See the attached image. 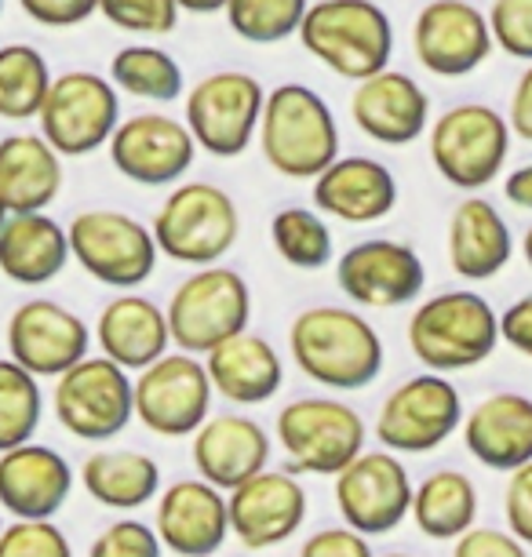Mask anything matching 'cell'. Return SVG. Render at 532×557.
I'll return each mask as SVG.
<instances>
[{
    "instance_id": "cb8c5ba5",
    "label": "cell",
    "mask_w": 532,
    "mask_h": 557,
    "mask_svg": "<svg viewBox=\"0 0 532 557\" xmlns=\"http://www.w3.org/2000/svg\"><path fill=\"white\" fill-rule=\"evenodd\" d=\"M314 208L339 223H380L398 208V178L372 157H336L314 178Z\"/></svg>"
},
{
    "instance_id": "11a10c76",
    "label": "cell",
    "mask_w": 532,
    "mask_h": 557,
    "mask_svg": "<svg viewBox=\"0 0 532 557\" xmlns=\"http://www.w3.org/2000/svg\"><path fill=\"white\" fill-rule=\"evenodd\" d=\"M0 12H4V0H0Z\"/></svg>"
},
{
    "instance_id": "4316f807",
    "label": "cell",
    "mask_w": 532,
    "mask_h": 557,
    "mask_svg": "<svg viewBox=\"0 0 532 557\" xmlns=\"http://www.w3.org/2000/svg\"><path fill=\"white\" fill-rule=\"evenodd\" d=\"M205 368L212 391L234 405H263L285 383V361L277 357L274 343L248 329L208 350Z\"/></svg>"
},
{
    "instance_id": "e0dca14e",
    "label": "cell",
    "mask_w": 532,
    "mask_h": 557,
    "mask_svg": "<svg viewBox=\"0 0 532 557\" xmlns=\"http://www.w3.org/2000/svg\"><path fill=\"white\" fill-rule=\"evenodd\" d=\"M110 161L135 186H175L197 161V143L169 113H135L110 135Z\"/></svg>"
},
{
    "instance_id": "603a6c76",
    "label": "cell",
    "mask_w": 532,
    "mask_h": 557,
    "mask_svg": "<svg viewBox=\"0 0 532 557\" xmlns=\"http://www.w3.org/2000/svg\"><path fill=\"white\" fill-rule=\"evenodd\" d=\"M73 492L70 462L48 445H15L0 451V507L12 518L45 521L66 507Z\"/></svg>"
},
{
    "instance_id": "f6af8a7d",
    "label": "cell",
    "mask_w": 532,
    "mask_h": 557,
    "mask_svg": "<svg viewBox=\"0 0 532 557\" xmlns=\"http://www.w3.org/2000/svg\"><path fill=\"white\" fill-rule=\"evenodd\" d=\"M23 12L40 26L51 29H70L88 23L91 15L99 12V0H18Z\"/></svg>"
},
{
    "instance_id": "9f6ffc18",
    "label": "cell",
    "mask_w": 532,
    "mask_h": 557,
    "mask_svg": "<svg viewBox=\"0 0 532 557\" xmlns=\"http://www.w3.org/2000/svg\"><path fill=\"white\" fill-rule=\"evenodd\" d=\"M0 529H4V521H0Z\"/></svg>"
},
{
    "instance_id": "277c9868",
    "label": "cell",
    "mask_w": 532,
    "mask_h": 557,
    "mask_svg": "<svg viewBox=\"0 0 532 557\" xmlns=\"http://www.w3.org/2000/svg\"><path fill=\"white\" fill-rule=\"evenodd\" d=\"M299 45L336 77L364 81L394 55L391 15L375 0H318L299 23Z\"/></svg>"
},
{
    "instance_id": "f907efd6",
    "label": "cell",
    "mask_w": 532,
    "mask_h": 557,
    "mask_svg": "<svg viewBox=\"0 0 532 557\" xmlns=\"http://www.w3.org/2000/svg\"><path fill=\"white\" fill-rule=\"evenodd\" d=\"M180 4V12L186 15H215L226 8V0H175Z\"/></svg>"
},
{
    "instance_id": "d6a6232c",
    "label": "cell",
    "mask_w": 532,
    "mask_h": 557,
    "mask_svg": "<svg viewBox=\"0 0 532 557\" xmlns=\"http://www.w3.org/2000/svg\"><path fill=\"white\" fill-rule=\"evenodd\" d=\"M412 521L426 540H456L478 521V488L460 470H434L412 488Z\"/></svg>"
},
{
    "instance_id": "ba28073f",
    "label": "cell",
    "mask_w": 532,
    "mask_h": 557,
    "mask_svg": "<svg viewBox=\"0 0 532 557\" xmlns=\"http://www.w3.org/2000/svg\"><path fill=\"white\" fill-rule=\"evenodd\" d=\"M277 445L296 474L336 478L364 448V419L336 397H299L277 412Z\"/></svg>"
},
{
    "instance_id": "e575fe53",
    "label": "cell",
    "mask_w": 532,
    "mask_h": 557,
    "mask_svg": "<svg viewBox=\"0 0 532 557\" xmlns=\"http://www.w3.org/2000/svg\"><path fill=\"white\" fill-rule=\"evenodd\" d=\"M51 88L48 59L29 45L0 48V117L29 121L45 107Z\"/></svg>"
},
{
    "instance_id": "d4e9b609",
    "label": "cell",
    "mask_w": 532,
    "mask_h": 557,
    "mask_svg": "<svg viewBox=\"0 0 532 557\" xmlns=\"http://www.w3.org/2000/svg\"><path fill=\"white\" fill-rule=\"evenodd\" d=\"M194 467L208 485L231 492L270 462V434L248 416H208L194 430Z\"/></svg>"
},
{
    "instance_id": "4fadbf2b",
    "label": "cell",
    "mask_w": 532,
    "mask_h": 557,
    "mask_svg": "<svg viewBox=\"0 0 532 557\" xmlns=\"http://www.w3.org/2000/svg\"><path fill=\"white\" fill-rule=\"evenodd\" d=\"M135 419L158 437H186L212 416V380L197 354H161L132 383Z\"/></svg>"
},
{
    "instance_id": "5b68a950",
    "label": "cell",
    "mask_w": 532,
    "mask_h": 557,
    "mask_svg": "<svg viewBox=\"0 0 532 557\" xmlns=\"http://www.w3.org/2000/svg\"><path fill=\"white\" fill-rule=\"evenodd\" d=\"M510 139L515 132L507 117L485 102H460L426 124V150L437 175L463 194L485 190L504 175Z\"/></svg>"
},
{
    "instance_id": "7dc6e473",
    "label": "cell",
    "mask_w": 532,
    "mask_h": 557,
    "mask_svg": "<svg viewBox=\"0 0 532 557\" xmlns=\"http://www.w3.org/2000/svg\"><path fill=\"white\" fill-rule=\"evenodd\" d=\"M499 343H507L510 350L525 354L532 361V296H521L499 313Z\"/></svg>"
},
{
    "instance_id": "f546056e",
    "label": "cell",
    "mask_w": 532,
    "mask_h": 557,
    "mask_svg": "<svg viewBox=\"0 0 532 557\" xmlns=\"http://www.w3.org/2000/svg\"><path fill=\"white\" fill-rule=\"evenodd\" d=\"M62 190V157L45 135H8L0 139V201L8 215L45 212Z\"/></svg>"
},
{
    "instance_id": "f35d334b",
    "label": "cell",
    "mask_w": 532,
    "mask_h": 557,
    "mask_svg": "<svg viewBox=\"0 0 532 557\" xmlns=\"http://www.w3.org/2000/svg\"><path fill=\"white\" fill-rule=\"evenodd\" d=\"M99 15L124 34L164 37L180 26L183 12L175 0H99Z\"/></svg>"
},
{
    "instance_id": "7c38bea8",
    "label": "cell",
    "mask_w": 532,
    "mask_h": 557,
    "mask_svg": "<svg viewBox=\"0 0 532 557\" xmlns=\"http://www.w3.org/2000/svg\"><path fill=\"white\" fill-rule=\"evenodd\" d=\"M70 256L81 262L88 277L110 288H139L158 267V240L153 230L124 212H81L66 230Z\"/></svg>"
},
{
    "instance_id": "ab89813d",
    "label": "cell",
    "mask_w": 532,
    "mask_h": 557,
    "mask_svg": "<svg viewBox=\"0 0 532 557\" xmlns=\"http://www.w3.org/2000/svg\"><path fill=\"white\" fill-rule=\"evenodd\" d=\"M0 557H73V546L51 518H15L0 529Z\"/></svg>"
},
{
    "instance_id": "30bf717a",
    "label": "cell",
    "mask_w": 532,
    "mask_h": 557,
    "mask_svg": "<svg viewBox=\"0 0 532 557\" xmlns=\"http://www.w3.org/2000/svg\"><path fill=\"white\" fill-rule=\"evenodd\" d=\"M40 135L59 157H88L110 143L121 124V99L113 81L91 70H70L51 77L45 107L37 113Z\"/></svg>"
},
{
    "instance_id": "bcb514c9",
    "label": "cell",
    "mask_w": 532,
    "mask_h": 557,
    "mask_svg": "<svg viewBox=\"0 0 532 557\" xmlns=\"http://www.w3.org/2000/svg\"><path fill=\"white\" fill-rule=\"evenodd\" d=\"M299 557H375L369 546V535L347 529H321L307 535L299 546Z\"/></svg>"
},
{
    "instance_id": "7a4b0ae2",
    "label": "cell",
    "mask_w": 532,
    "mask_h": 557,
    "mask_svg": "<svg viewBox=\"0 0 532 557\" xmlns=\"http://www.w3.org/2000/svg\"><path fill=\"white\" fill-rule=\"evenodd\" d=\"M259 150L285 178H314L339 157V124L329 102L307 84H277L263 99Z\"/></svg>"
},
{
    "instance_id": "7402d4cb",
    "label": "cell",
    "mask_w": 532,
    "mask_h": 557,
    "mask_svg": "<svg viewBox=\"0 0 532 557\" xmlns=\"http://www.w3.org/2000/svg\"><path fill=\"white\" fill-rule=\"evenodd\" d=\"M231 535L226 492L201 478H183L158 496V540L180 557H215Z\"/></svg>"
},
{
    "instance_id": "44dd1931",
    "label": "cell",
    "mask_w": 532,
    "mask_h": 557,
    "mask_svg": "<svg viewBox=\"0 0 532 557\" xmlns=\"http://www.w3.org/2000/svg\"><path fill=\"white\" fill-rule=\"evenodd\" d=\"M350 117L372 143L409 146L431 124V99L409 73L387 66L358 81L350 96Z\"/></svg>"
},
{
    "instance_id": "ee69618b",
    "label": "cell",
    "mask_w": 532,
    "mask_h": 557,
    "mask_svg": "<svg viewBox=\"0 0 532 557\" xmlns=\"http://www.w3.org/2000/svg\"><path fill=\"white\" fill-rule=\"evenodd\" d=\"M453 557H529V546L510 532L471 524L463 535H456Z\"/></svg>"
},
{
    "instance_id": "c3c4849f",
    "label": "cell",
    "mask_w": 532,
    "mask_h": 557,
    "mask_svg": "<svg viewBox=\"0 0 532 557\" xmlns=\"http://www.w3.org/2000/svg\"><path fill=\"white\" fill-rule=\"evenodd\" d=\"M507 124H510V132H515L518 139L532 143V62L515 84V96H510V110H507Z\"/></svg>"
},
{
    "instance_id": "ac0fdd59",
    "label": "cell",
    "mask_w": 532,
    "mask_h": 557,
    "mask_svg": "<svg viewBox=\"0 0 532 557\" xmlns=\"http://www.w3.org/2000/svg\"><path fill=\"white\" fill-rule=\"evenodd\" d=\"M91 329L55 299H29L8 318V354L37 380H59L88 357Z\"/></svg>"
},
{
    "instance_id": "9c48e42d",
    "label": "cell",
    "mask_w": 532,
    "mask_h": 557,
    "mask_svg": "<svg viewBox=\"0 0 532 557\" xmlns=\"http://www.w3.org/2000/svg\"><path fill=\"white\" fill-rule=\"evenodd\" d=\"M267 88L245 70H215L186 91V128L197 150L212 157H242L263 117Z\"/></svg>"
},
{
    "instance_id": "8fae6325",
    "label": "cell",
    "mask_w": 532,
    "mask_h": 557,
    "mask_svg": "<svg viewBox=\"0 0 532 557\" xmlns=\"http://www.w3.org/2000/svg\"><path fill=\"white\" fill-rule=\"evenodd\" d=\"M463 426L460 391L442 372H423L394 386L375 416V437L394 456H426Z\"/></svg>"
},
{
    "instance_id": "7bdbcfd3",
    "label": "cell",
    "mask_w": 532,
    "mask_h": 557,
    "mask_svg": "<svg viewBox=\"0 0 532 557\" xmlns=\"http://www.w3.org/2000/svg\"><path fill=\"white\" fill-rule=\"evenodd\" d=\"M504 513H507V532L518 535L525 546H532V459L521 462L518 470H510L504 488Z\"/></svg>"
},
{
    "instance_id": "9a60e30c",
    "label": "cell",
    "mask_w": 532,
    "mask_h": 557,
    "mask_svg": "<svg viewBox=\"0 0 532 557\" xmlns=\"http://www.w3.org/2000/svg\"><path fill=\"white\" fill-rule=\"evenodd\" d=\"M336 507L361 535H387L409 518L412 481L394 451H358L336 474Z\"/></svg>"
},
{
    "instance_id": "d6986e66",
    "label": "cell",
    "mask_w": 532,
    "mask_h": 557,
    "mask_svg": "<svg viewBox=\"0 0 532 557\" xmlns=\"http://www.w3.org/2000/svg\"><path fill=\"white\" fill-rule=\"evenodd\" d=\"M231 535L245 550H270L288 543L307 521V488L285 470H259L226 492Z\"/></svg>"
},
{
    "instance_id": "816d5d0a",
    "label": "cell",
    "mask_w": 532,
    "mask_h": 557,
    "mask_svg": "<svg viewBox=\"0 0 532 557\" xmlns=\"http://www.w3.org/2000/svg\"><path fill=\"white\" fill-rule=\"evenodd\" d=\"M521 256H525V262L532 267V226L525 230V237H521Z\"/></svg>"
},
{
    "instance_id": "60d3db41",
    "label": "cell",
    "mask_w": 532,
    "mask_h": 557,
    "mask_svg": "<svg viewBox=\"0 0 532 557\" xmlns=\"http://www.w3.org/2000/svg\"><path fill=\"white\" fill-rule=\"evenodd\" d=\"M488 34L510 59L532 62V0H493L488 8Z\"/></svg>"
},
{
    "instance_id": "4dcf8cb0",
    "label": "cell",
    "mask_w": 532,
    "mask_h": 557,
    "mask_svg": "<svg viewBox=\"0 0 532 557\" xmlns=\"http://www.w3.org/2000/svg\"><path fill=\"white\" fill-rule=\"evenodd\" d=\"M70 262V237L45 212L8 215L0 226V273L15 285H48Z\"/></svg>"
},
{
    "instance_id": "5bb4252c",
    "label": "cell",
    "mask_w": 532,
    "mask_h": 557,
    "mask_svg": "<svg viewBox=\"0 0 532 557\" xmlns=\"http://www.w3.org/2000/svg\"><path fill=\"white\" fill-rule=\"evenodd\" d=\"M55 419L81 441H110L135 419L132 380L110 357H85L55 380Z\"/></svg>"
},
{
    "instance_id": "83f0119b",
    "label": "cell",
    "mask_w": 532,
    "mask_h": 557,
    "mask_svg": "<svg viewBox=\"0 0 532 557\" xmlns=\"http://www.w3.org/2000/svg\"><path fill=\"white\" fill-rule=\"evenodd\" d=\"M96 339L102 357H110L124 372H143L146 364H153L172 346L164 310L153 299L135 296V292H124V296L102 307Z\"/></svg>"
},
{
    "instance_id": "b9f144b4",
    "label": "cell",
    "mask_w": 532,
    "mask_h": 557,
    "mask_svg": "<svg viewBox=\"0 0 532 557\" xmlns=\"http://www.w3.org/2000/svg\"><path fill=\"white\" fill-rule=\"evenodd\" d=\"M164 543L158 540V529H150L146 521L121 518L107 524L96 543H91L88 557H161Z\"/></svg>"
},
{
    "instance_id": "8d00e7d4",
    "label": "cell",
    "mask_w": 532,
    "mask_h": 557,
    "mask_svg": "<svg viewBox=\"0 0 532 557\" xmlns=\"http://www.w3.org/2000/svg\"><path fill=\"white\" fill-rule=\"evenodd\" d=\"M270 240H274L277 256L296 270H321L332 262V230L310 208H281L270 223Z\"/></svg>"
},
{
    "instance_id": "f1b7e54d",
    "label": "cell",
    "mask_w": 532,
    "mask_h": 557,
    "mask_svg": "<svg viewBox=\"0 0 532 557\" xmlns=\"http://www.w3.org/2000/svg\"><path fill=\"white\" fill-rule=\"evenodd\" d=\"M515 256L507 219L485 197H467L448 219V262L463 281H493Z\"/></svg>"
},
{
    "instance_id": "d590c367",
    "label": "cell",
    "mask_w": 532,
    "mask_h": 557,
    "mask_svg": "<svg viewBox=\"0 0 532 557\" xmlns=\"http://www.w3.org/2000/svg\"><path fill=\"white\" fill-rule=\"evenodd\" d=\"M40 416H45V397L37 375L12 357L0 361V451L34 441Z\"/></svg>"
},
{
    "instance_id": "6da1fadb",
    "label": "cell",
    "mask_w": 532,
    "mask_h": 557,
    "mask_svg": "<svg viewBox=\"0 0 532 557\" xmlns=\"http://www.w3.org/2000/svg\"><path fill=\"white\" fill-rule=\"evenodd\" d=\"M292 361L329 391H364L383 372V339L358 310L310 307L288 329Z\"/></svg>"
},
{
    "instance_id": "3957f363",
    "label": "cell",
    "mask_w": 532,
    "mask_h": 557,
    "mask_svg": "<svg viewBox=\"0 0 532 557\" xmlns=\"http://www.w3.org/2000/svg\"><path fill=\"white\" fill-rule=\"evenodd\" d=\"M499 346V313L478 292L456 288L423 299L409 318V350L426 372H467Z\"/></svg>"
},
{
    "instance_id": "1f68e13d",
    "label": "cell",
    "mask_w": 532,
    "mask_h": 557,
    "mask_svg": "<svg viewBox=\"0 0 532 557\" xmlns=\"http://www.w3.org/2000/svg\"><path fill=\"white\" fill-rule=\"evenodd\" d=\"M81 485L107 510H139L158 499L161 467L153 456L135 448H102L91 451L81 467Z\"/></svg>"
},
{
    "instance_id": "74e56055",
    "label": "cell",
    "mask_w": 532,
    "mask_h": 557,
    "mask_svg": "<svg viewBox=\"0 0 532 557\" xmlns=\"http://www.w3.org/2000/svg\"><path fill=\"white\" fill-rule=\"evenodd\" d=\"M310 0H226L223 15L248 45H281L296 37Z\"/></svg>"
},
{
    "instance_id": "681fc988",
    "label": "cell",
    "mask_w": 532,
    "mask_h": 557,
    "mask_svg": "<svg viewBox=\"0 0 532 557\" xmlns=\"http://www.w3.org/2000/svg\"><path fill=\"white\" fill-rule=\"evenodd\" d=\"M504 197L515 208H525V212H532V164H521L504 178Z\"/></svg>"
},
{
    "instance_id": "8992f818",
    "label": "cell",
    "mask_w": 532,
    "mask_h": 557,
    "mask_svg": "<svg viewBox=\"0 0 532 557\" xmlns=\"http://www.w3.org/2000/svg\"><path fill=\"white\" fill-rule=\"evenodd\" d=\"M169 335L186 354L205 357L252 321V288L231 267H197L169 299Z\"/></svg>"
},
{
    "instance_id": "484cf974",
    "label": "cell",
    "mask_w": 532,
    "mask_h": 557,
    "mask_svg": "<svg viewBox=\"0 0 532 557\" xmlns=\"http://www.w3.org/2000/svg\"><path fill=\"white\" fill-rule=\"evenodd\" d=\"M463 445L488 470H518L532 459V397L499 391L463 416Z\"/></svg>"
},
{
    "instance_id": "52a82bcc",
    "label": "cell",
    "mask_w": 532,
    "mask_h": 557,
    "mask_svg": "<svg viewBox=\"0 0 532 557\" xmlns=\"http://www.w3.org/2000/svg\"><path fill=\"white\" fill-rule=\"evenodd\" d=\"M158 251L186 267H212L237 245L242 215L234 197L212 183H183L153 215Z\"/></svg>"
},
{
    "instance_id": "ffe728a7",
    "label": "cell",
    "mask_w": 532,
    "mask_h": 557,
    "mask_svg": "<svg viewBox=\"0 0 532 557\" xmlns=\"http://www.w3.org/2000/svg\"><path fill=\"white\" fill-rule=\"evenodd\" d=\"M493 48L488 18L471 0H431L412 26V51L434 77H467Z\"/></svg>"
},
{
    "instance_id": "db71d44e",
    "label": "cell",
    "mask_w": 532,
    "mask_h": 557,
    "mask_svg": "<svg viewBox=\"0 0 532 557\" xmlns=\"http://www.w3.org/2000/svg\"><path fill=\"white\" fill-rule=\"evenodd\" d=\"M383 557H416V554H405V550H394V554H383Z\"/></svg>"
},
{
    "instance_id": "836d02e7",
    "label": "cell",
    "mask_w": 532,
    "mask_h": 557,
    "mask_svg": "<svg viewBox=\"0 0 532 557\" xmlns=\"http://www.w3.org/2000/svg\"><path fill=\"white\" fill-rule=\"evenodd\" d=\"M113 88L146 102H175L183 96V70L158 45H128L110 62Z\"/></svg>"
},
{
    "instance_id": "f5cc1de1",
    "label": "cell",
    "mask_w": 532,
    "mask_h": 557,
    "mask_svg": "<svg viewBox=\"0 0 532 557\" xmlns=\"http://www.w3.org/2000/svg\"><path fill=\"white\" fill-rule=\"evenodd\" d=\"M4 219H8V208H4V201H0V226H4Z\"/></svg>"
},
{
    "instance_id": "2e32d148",
    "label": "cell",
    "mask_w": 532,
    "mask_h": 557,
    "mask_svg": "<svg viewBox=\"0 0 532 557\" xmlns=\"http://www.w3.org/2000/svg\"><path fill=\"white\" fill-rule=\"evenodd\" d=\"M336 281L343 296L361 307H409L423 296L426 267L420 251L405 240L372 237L343 251L336 262Z\"/></svg>"
}]
</instances>
